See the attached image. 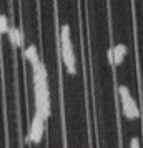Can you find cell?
<instances>
[{
	"label": "cell",
	"instance_id": "cell-3",
	"mask_svg": "<svg viewBox=\"0 0 143 148\" xmlns=\"http://www.w3.org/2000/svg\"><path fill=\"white\" fill-rule=\"evenodd\" d=\"M62 58H63V63H65L68 73H75V55H73L72 40L62 42Z\"/></svg>",
	"mask_w": 143,
	"mask_h": 148
},
{
	"label": "cell",
	"instance_id": "cell-1",
	"mask_svg": "<svg viewBox=\"0 0 143 148\" xmlns=\"http://www.w3.org/2000/svg\"><path fill=\"white\" fill-rule=\"evenodd\" d=\"M118 93H120V98H122L123 115H125L128 120L140 118V108H138V105H136V101L133 100V97H131V93H130L128 87L120 85V87H118Z\"/></svg>",
	"mask_w": 143,
	"mask_h": 148
},
{
	"label": "cell",
	"instance_id": "cell-4",
	"mask_svg": "<svg viewBox=\"0 0 143 148\" xmlns=\"http://www.w3.org/2000/svg\"><path fill=\"white\" fill-rule=\"evenodd\" d=\"M127 52H128V48L125 43H116L113 48H110L108 50V60L110 63H113V65H120L123 62V58L127 57Z\"/></svg>",
	"mask_w": 143,
	"mask_h": 148
},
{
	"label": "cell",
	"instance_id": "cell-6",
	"mask_svg": "<svg viewBox=\"0 0 143 148\" xmlns=\"http://www.w3.org/2000/svg\"><path fill=\"white\" fill-rule=\"evenodd\" d=\"M23 57H25V58H27V60L32 63V65L40 62V58H38V53H37V47H35V45H28V47L23 50Z\"/></svg>",
	"mask_w": 143,
	"mask_h": 148
},
{
	"label": "cell",
	"instance_id": "cell-5",
	"mask_svg": "<svg viewBox=\"0 0 143 148\" xmlns=\"http://www.w3.org/2000/svg\"><path fill=\"white\" fill-rule=\"evenodd\" d=\"M7 34H8V40L14 47H23V34H22L20 28L10 27Z\"/></svg>",
	"mask_w": 143,
	"mask_h": 148
},
{
	"label": "cell",
	"instance_id": "cell-8",
	"mask_svg": "<svg viewBox=\"0 0 143 148\" xmlns=\"http://www.w3.org/2000/svg\"><path fill=\"white\" fill-rule=\"evenodd\" d=\"M130 148H142V145H140V140H138L136 136L130 140Z\"/></svg>",
	"mask_w": 143,
	"mask_h": 148
},
{
	"label": "cell",
	"instance_id": "cell-7",
	"mask_svg": "<svg viewBox=\"0 0 143 148\" xmlns=\"http://www.w3.org/2000/svg\"><path fill=\"white\" fill-rule=\"evenodd\" d=\"M8 28H10V25H8V18H7V15L0 14V35H2V34H7Z\"/></svg>",
	"mask_w": 143,
	"mask_h": 148
},
{
	"label": "cell",
	"instance_id": "cell-2",
	"mask_svg": "<svg viewBox=\"0 0 143 148\" xmlns=\"http://www.w3.org/2000/svg\"><path fill=\"white\" fill-rule=\"evenodd\" d=\"M43 130H45V118L42 116L40 112H37L32 118L30 123V132L27 135L28 143H40L42 136H43Z\"/></svg>",
	"mask_w": 143,
	"mask_h": 148
}]
</instances>
